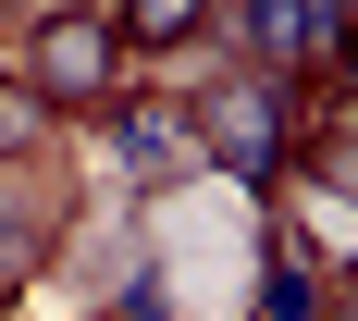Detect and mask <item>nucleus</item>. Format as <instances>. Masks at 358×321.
I'll use <instances>...</instances> for the list:
<instances>
[{
    "mask_svg": "<svg viewBox=\"0 0 358 321\" xmlns=\"http://www.w3.org/2000/svg\"><path fill=\"white\" fill-rule=\"evenodd\" d=\"M198 161H222L235 185H272L296 161V87L285 74H235V87L198 111Z\"/></svg>",
    "mask_w": 358,
    "mask_h": 321,
    "instance_id": "nucleus-1",
    "label": "nucleus"
},
{
    "mask_svg": "<svg viewBox=\"0 0 358 321\" xmlns=\"http://www.w3.org/2000/svg\"><path fill=\"white\" fill-rule=\"evenodd\" d=\"M111 74H124L111 13H37V25H25V99H37V111H87V99H111Z\"/></svg>",
    "mask_w": 358,
    "mask_h": 321,
    "instance_id": "nucleus-2",
    "label": "nucleus"
},
{
    "mask_svg": "<svg viewBox=\"0 0 358 321\" xmlns=\"http://www.w3.org/2000/svg\"><path fill=\"white\" fill-rule=\"evenodd\" d=\"M50 248H62V185L0 161V297H25L50 272Z\"/></svg>",
    "mask_w": 358,
    "mask_h": 321,
    "instance_id": "nucleus-3",
    "label": "nucleus"
},
{
    "mask_svg": "<svg viewBox=\"0 0 358 321\" xmlns=\"http://www.w3.org/2000/svg\"><path fill=\"white\" fill-rule=\"evenodd\" d=\"M111 161L136 185H173L185 161H198V136H185V111H161V99H124V124H111Z\"/></svg>",
    "mask_w": 358,
    "mask_h": 321,
    "instance_id": "nucleus-4",
    "label": "nucleus"
},
{
    "mask_svg": "<svg viewBox=\"0 0 358 321\" xmlns=\"http://www.w3.org/2000/svg\"><path fill=\"white\" fill-rule=\"evenodd\" d=\"M248 50H259V74H285V87H296V62H322L309 0H248Z\"/></svg>",
    "mask_w": 358,
    "mask_h": 321,
    "instance_id": "nucleus-5",
    "label": "nucleus"
},
{
    "mask_svg": "<svg viewBox=\"0 0 358 321\" xmlns=\"http://www.w3.org/2000/svg\"><path fill=\"white\" fill-rule=\"evenodd\" d=\"M198 25H210V0H111V37L124 50H185Z\"/></svg>",
    "mask_w": 358,
    "mask_h": 321,
    "instance_id": "nucleus-6",
    "label": "nucleus"
},
{
    "mask_svg": "<svg viewBox=\"0 0 358 321\" xmlns=\"http://www.w3.org/2000/svg\"><path fill=\"white\" fill-rule=\"evenodd\" d=\"M259 309H272V321H309V309H322V285H309V259H272V297H259Z\"/></svg>",
    "mask_w": 358,
    "mask_h": 321,
    "instance_id": "nucleus-7",
    "label": "nucleus"
},
{
    "mask_svg": "<svg viewBox=\"0 0 358 321\" xmlns=\"http://www.w3.org/2000/svg\"><path fill=\"white\" fill-rule=\"evenodd\" d=\"M99 321H161V272H148V259H136V272L111 285V309H99Z\"/></svg>",
    "mask_w": 358,
    "mask_h": 321,
    "instance_id": "nucleus-8",
    "label": "nucleus"
}]
</instances>
